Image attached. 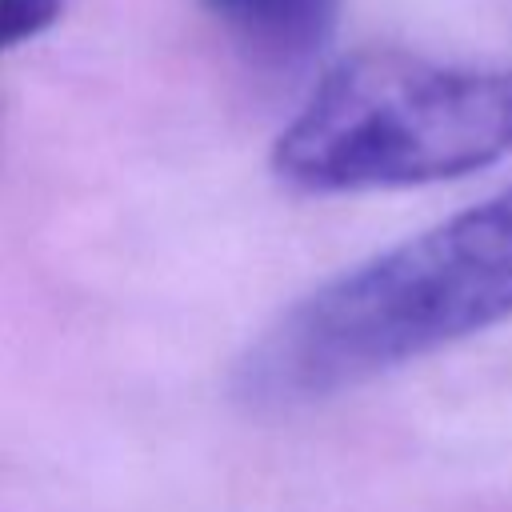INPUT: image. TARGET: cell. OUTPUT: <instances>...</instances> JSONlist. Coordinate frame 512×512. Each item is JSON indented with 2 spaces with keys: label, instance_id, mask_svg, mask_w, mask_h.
Returning a JSON list of instances; mask_svg holds the SVG:
<instances>
[{
  "label": "cell",
  "instance_id": "3957f363",
  "mask_svg": "<svg viewBox=\"0 0 512 512\" xmlns=\"http://www.w3.org/2000/svg\"><path fill=\"white\" fill-rule=\"evenodd\" d=\"M200 8L244 64L284 76L328 48L344 0H200Z\"/></svg>",
  "mask_w": 512,
  "mask_h": 512
},
{
  "label": "cell",
  "instance_id": "7a4b0ae2",
  "mask_svg": "<svg viewBox=\"0 0 512 512\" xmlns=\"http://www.w3.org/2000/svg\"><path fill=\"white\" fill-rule=\"evenodd\" d=\"M508 152L512 68L360 48L316 80L272 168L300 192H372L456 180Z\"/></svg>",
  "mask_w": 512,
  "mask_h": 512
},
{
  "label": "cell",
  "instance_id": "277c9868",
  "mask_svg": "<svg viewBox=\"0 0 512 512\" xmlns=\"http://www.w3.org/2000/svg\"><path fill=\"white\" fill-rule=\"evenodd\" d=\"M64 12V0H0V60L24 40L48 32Z\"/></svg>",
  "mask_w": 512,
  "mask_h": 512
},
{
  "label": "cell",
  "instance_id": "6da1fadb",
  "mask_svg": "<svg viewBox=\"0 0 512 512\" xmlns=\"http://www.w3.org/2000/svg\"><path fill=\"white\" fill-rule=\"evenodd\" d=\"M512 316V184L296 300L240 360L248 408H300Z\"/></svg>",
  "mask_w": 512,
  "mask_h": 512
}]
</instances>
